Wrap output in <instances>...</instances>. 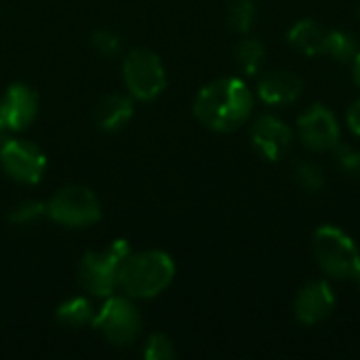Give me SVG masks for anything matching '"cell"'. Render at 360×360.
<instances>
[{
	"label": "cell",
	"instance_id": "cell-1",
	"mask_svg": "<svg viewBox=\"0 0 360 360\" xmlns=\"http://www.w3.org/2000/svg\"><path fill=\"white\" fill-rule=\"evenodd\" d=\"M253 93L240 78H217L205 84L194 99L196 118L211 131L230 133L253 112Z\"/></svg>",
	"mask_w": 360,
	"mask_h": 360
},
{
	"label": "cell",
	"instance_id": "cell-2",
	"mask_svg": "<svg viewBox=\"0 0 360 360\" xmlns=\"http://www.w3.org/2000/svg\"><path fill=\"white\" fill-rule=\"evenodd\" d=\"M175 276V264L165 251L131 253L120 270L118 287L135 300H148L160 295Z\"/></svg>",
	"mask_w": 360,
	"mask_h": 360
},
{
	"label": "cell",
	"instance_id": "cell-3",
	"mask_svg": "<svg viewBox=\"0 0 360 360\" xmlns=\"http://www.w3.org/2000/svg\"><path fill=\"white\" fill-rule=\"evenodd\" d=\"M131 255L127 240H114L103 249L89 251L78 266L80 287L95 297H110L118 289L120 270Z\"/></svg>",
	"mask_w": 360,
	"mask_h": 360
},
{
	"label": "cell",
	"instance_id": "cell-4",
	"mask_svg": "<svg viewBox=\"0 0 360 360\" xmlns=\"http://www.w3.org/2000/svg\"><path fill=\"white\" fill-rule=\"evenodd\" d=\"M312 253L321 270L333 278H354L360 266L354 240L338 226H321L314 232Z\"/></svg>",
	"mask_w": 360,
	"mask_h": 360
},
{
	"label": "cell",
	"instance_id": "cell-5",
	"mask_svg": "<svg viewBox=\"0 0 360 360\" xmlns=\"http://www.w3.org/2000/svg\"><path fill=\"white\" fill-rule=\"evenodd\" d=\"M46 215L65 228H86L99 221L101 205L89 188L68 186L46 202Z\"/></svg>",
	"mask_w": 360,
	"mask_h": 360
},
{
	"label": "cell",
	"instance_id": "cell-6",
	"mask_svg": "<svg viewBox=\"0 0 360 360\" xmlns=\"http://www.w3.org/2000/svg\"><path fill=\"white\" fill-rule=\"evenodd\" d=\"M127 89L133 97L150 101L167 86V72L160 57L150 49H135L127 55L122 65Z\"/></svg>",
	"mask_w": 360,
	"mask_h": 360
},
{
	"label": "cell",
	"instance_id": "cell-7",
	"mask_svg": "<svg viewBox=\"0 0 360 360\" xmlns=\"http://www.w3.org/2000/svg\"><path fill=\"white\" fill-rule=\"evenodd\" d=\"M93 327L114 346H129L141 331V314L129 297H108L103 308L97 312Z\"/></svg>",
	"mask_w": 360,
	"mask_h": 360
},
{
	"label": "cell",
	"instance_id": "cell-8",
	"mask_svg": "<svg viewBox=\"0 0 360 360\" xmlns=\"http://www.w3.org/2000/svg\"><path fill=\"white\" fill-rule=\"evenodd\" d=\"M0 165L4 173L17 184H38L46 169L44 152L25 139H6L0 146Z\"/></svg>",
	"mask_w": 360,
	"mask_h": 360
},
{
	"label": "cell",
	"instance_id": "cell-9",
	"mask_svg": "<svg viewBox=\"0 0 360 360\" xmlns=\"http://www.w3.org/2000/svg\"><path fill=\"white\" fill-rule=\"evenodd\" d=\"M297 135L306 148L314 152H329L340 146L342 129H340L335 114L329 108L314 103L306 112L300 114Z\"/></svg>",
	"mask_w": 360,
	"mask_h": 360
},
{
	"label": "cell",
	"instance_id": "cell-10",
	"mask_svg": "<svg viewBox=\"0 0 360 360\" xmlns=\"http://www.w3.org/2000/svg\"><path fill=\"white\" fill-rule=\"evenodd\" d=\"M251 143L266 160H281L293 143L291 127L274 114H262L251 127Z\"/></svg>",
	"mask_w": 360,
	"mask_h": 360
},
{
	"label": "cell",
	"instance_id": "cell-11",
	"mask_svg": "<svg viewBox=\"0 0 360 360\" xmlns=\"http://www.w3.org/2000/svg\"><path fill=\"white\" fill-rule=\"evenodd\" d=\"M38 114V95L23 82L11 84L0 99V120L11 131L27 129Z\"/></svg>",
	"mask_w": 360,
	"mask_h": 360
},
{
	"label": "cell",
	"instance_id": "cell-12",
	"mask_svg": "<svg viewBox=\"0 0 360 360\" xmlns=\"http://www.w3.org/2000/svg\"><path fill=\"white\" fill-rule=\"evenodd\" d=\"M335 310V293L325 281L308 283L295 297V316L304 325H319Z\"/></svg>",
	"mask_w": 360,
	"mask_h": 360
},
{
	"label": "cell",
	"instance_id": "cell-13",
	"mask_svg": "<svg viewBox=\"0 0 360 360\" xmlns=\"http://www.w3.org/2000/svg\"><path fill=\"white\" fill-rule=\"evenodd\" d=\"M304 82L297 74L287 70H274L259 78L257 97L268 105H289L300 99Z\"/></svg>",
	"mask_w": 360,
	"mask_h": 360
},
{
	"label": "cell",
	"instance_id": "cell-14",
	"mask_svg": "<svg viewBox=\"0 0 360 360\" xmlns=\"http://www.w3.org/2000/svg\"><path fill=\"white\" fill-rule=\"evenodd\" d=\"M131 116H133V101H131V97H127L122 93L105 95L95 105V112H93L95 124L101 131H110V133L122 129L131 120Z\"/></svg>",
	"mask_w": 360,
	"mask_h": 360
},
{
	"label": "cell",
	"instance_id": "cell-15",
	"mask_svg": "<svg viewBox=\"0 0 360 360\" xmlns=\"http://www.w3.org/2000/svg\"><path fill=\"white\" fill-rule=\"evenodd\" d=\"M325 27H321L316 21L312 19H302L297 23H293V27L287 34L289 44L304 53V55H323V42H325Z\"/></svg>",
	"mask_w": 360,
	"mask_h": 360
},
{
	"label": "cell",
	"instance_id": "cell-16",
	"mask_svg": "<svg viewBox=\"0 0 360 360\" xmlns=\"http://www.w3.org/2000/svg\"><path fill=\"white\" fill-rule=\"evenodd\" d=\"M97 312L86 297H72L57 308V321L70 329H82L93 325Z\"/></svg>",
	"mask_w": 360,
	"mask_h": 360
},
{
	"label": "cell",
	"instance_id": "cell-17",
	"mask_svg": "<svg viewBox=\"0 0 360 360\" xmlns=\"http://www.w3.org/2000/svg\"><path fill=\"white\" fill-rule=\"evenodd\" d=\"M359 42L352 34L344 30H327L325 42H323V55H329L331 59L340 63H350L359 55Z\"/></svg>",
	"mask_w": 360,
	"mask_h": 360
},
{
	"label": "cell",
	"instance_id": "cell-18",
	"mask_svg": "<svg viewBox=\"0 0 360 360\" xmlns=\"http://www.w3.org/2000/svg\"><path fill=\"white\" fill-rule=\"evenodd\" d=\"M266 49L257 38H243L234 49V61L247 76H255L264 63Z\"/></svg>",
	"mask_w": 360,
	"mask_h": 360
},
{
	"label": "cell",
	"instance_id": "cell-19",
	"mask_svg": "<svg viewBox=\"0 0 360 360\" xmlns=\"http://www.w3.org/2000/svg\"><path fill=\"white\" fill-rule=\"evenodd\" d=\"M293 181L308 194H319L327 184L323 169L316 162H310V160H300L293 167Z\"/></svg>",
	"mask_w": 360,
	"mask_h": 360
},
{
	"label": "cell",
	"instance_id": "cell-20",
	"mask_svg": "<svg viewBox=\"0 0 360 360\" xmlns=\"http://www.w3.org/2000/svg\"><path fill=\"white\" fill-rule=\"evenodd\" d=\"M257 19V8L253 0H234L228 11V23L238 34H249Z\"/></svg>",
	"mask_w": 360,
	"mask_h": 360
},
{
	"label": "cell",
	"instance_id": "cell-21",
	"mask_svg": "<svg viewBox=\"0 0 360 360\" xmlns=\"http://www.w3.org/2000/svg\"><path fill=\"white\" fill-rule=\"evenodd\" d=\"M42 215H46V205H42L38 200H25V202H19L17 207L11 209L8 219L15 226H32Z\"/></svg>",
	"mask_w": 360,
	"mask_h": 360
},
{
	"label": "cell",
	"instance_id": "cell-22",
	"mask_svg": "<svg viewBox=\"0 0 360 360\" xmlns=\"http://www.w3.org/2000/svg\"><path fill=\"white\" fill-rule=\"evenodd\" d=\"M143 356L148 360H171L175 359V346L169 335L154 333L146 344Z\"/></svg>",
	"mask_w": 360,
	"mask_h": 360
},
{
	"label": "cell",
	"instance_id": "cell-23",
	"mask_svg": "<svg viewBox=\"0 0 360 360\" xmlns=\"http://www.w3.org/2000/svg\"><path fill=\"white\" fill-rule=\"evenodd\" d=\"M335 162L344 173L360 175V152L352 146H338L335 148Z\"/></svg>",
	"mask_w": 360,
	"mask_h": 360
},
{
	"label": "cell",
	"instance_id": "cell-24",
	"mask_svg": "<svg viewBox=\"0 0 360 360\" xmlns=\"http://www.w3.org/2000/svg\"><path fill=\"white\" fill-rule=\"evenodd\" d=\"M93 46L99 55L103 57H114L116 53H120L122 49V42L120 38L114 34V32H108V30H101V32H95L93 34Z\"/></svg>",
	"mask_w": 360,
	"mask_h": 360
},
{
	"label": "cell",
	"instance_id": "cell-25",
	"mask_svg": "<svg viewBox=\"0 0 360 360\" xmlns=\"http://www.w3.org/2000/svg\"><path fill=\"white\" fill-rule=\"evenodd\" d=\"M346 124H348V129H350L354 135H360V99H356V101L348 108Z\"/></svg>",
	"mask_w": 360,
	"mask_h": 360
},
{
	"label": "cell",
	"instance_id": "cell-26",
	"mask_svg": "<svg viewBox=\"0 0 360 360\" xmlns=\"http://www.w3.org/2000/svg\"><path fill=\"white\" fill-rule=\"evenodd\" d=\"M354 80H356V84L360 86V51H359V55L354 57Z\"/></svg>",
	"mask_w": 360,
	"mask_h": 360
},
{
	"label": "cell",
	"instance_id": "cell-27",
	"mask_svg": "<svg viewBox=\"0 0 360 360\" xmlns=\"http://www.w3.org/2000/svg\"><path fill=\"white\" fill-rule=\"evenodd\" d=\"M4 131H6V127H4L2 120H0V141H2V137H4Z\"/></svg>",
	"mask_w": 360,
	"mask_h": 360
},
{
	"label": "cell",
	"instance_id": "cell-28",
	"mask_svg": "<svg viewBox=\"0 0 360 360\" xmlns=\"http://www.w3.org/2000/svg\"><path fill=\"white\" fill-rule=\"evenodd\" d=\"M354 278H356V283H359V287H360V266H359V270H356V274H354Z\"/></svg>",
	"mask_w": 360,
	"mask_h": 360
}]
</instances>
